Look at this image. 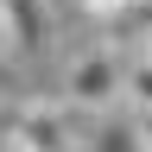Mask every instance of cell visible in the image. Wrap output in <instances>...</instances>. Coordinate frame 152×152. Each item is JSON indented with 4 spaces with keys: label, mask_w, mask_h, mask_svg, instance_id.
<instances>
[{
    "label": "cell",
    "mask_w": 152,
    "mask_h": 152,
    "mask_svg": "<svg viewBox=\"0 0 152 152\" xmlns=\"http://www.w3.org/2000/svg\"><path fill=\"white\" fill-rule=\"evenodd\" d=\"M0 140H7V152H76V114L57 95L13 102V121H7Z\"/></svg>",
    "instance_id": "cell-1"
},
{
    "label": "cell",
    "mask_w": 152,
    "mask_h": 152,
    "mask_svg": "<svg viewBox=\"0 0 152 152\" xmlns=\"http://www.w3.org/2000/svg\"><path fill=\"white\" fill-rule=\"evenodd\" d=\"M57 102H64L70 114H108V108H121V57H114L108 45L70 57L64 95H57Z\"/></svg>",
    "instance_id": "cell-2"
},
{
    "label": "cell",
    "mask_w": 152,
    "mask_h": 152,
    "mask_svg": "<svg viewBox=\"0 0 152 152\" xmlns=\"http://www.w3.org/2000/svg\"><path fill=\"white\" fill-rule=\"evenodd\" d=\"M0 38H7L13 51H38V45L51 38L45 0H0Z\"/></svg>",
    "instance_id": "cell-3"
},
{
    "label": "cell",
    "mask_w": 152,
    "mask_h": 152,
    "mask_svg": "<svg viewBox=\"0 0 152 152\" xmlns=\"http://www.w3.org/2000/svg\"><path fill=\"white\" fill-rule=\"evenodd\" d=\"M83 152H146V146H140V133H133V121H114V114H95V127H89Z\"/></svg>",
    "instance_id": "cell-4"
},
{
    "label": "cell",
    "mask_w": 152,
    "mask_h": 152,
    "mask_svg": "<svg viewBox=\"0 0 152 152\" xmlns=\"http://www.w3.org/2000/svg\"><path fill=\"white\" fill-rule=\"evenodd\" d=\"M121 102H127L133 114H152V57L121 64Z\"/></svg>",
    "instance_id": "cell-5"
},
{
    "label": "cell",
    "mask_w": 152,
    "mask_h": 152,
    "mask_svg": "<svg viewBox=\"0 0 152 152\" xmlns=\"http://www.w3.org/2000/svg\"><path fill=\"white\" fill-rule=\"evenodd\" d=\"M83 13H95V19H121V13H133V0H76Z\"/></svg>",
    "instance_id": "cell-6"
},
{
    "label": "cell",
    "mask_w": 152,
    "mask_h": 152,
    "mask_svg": "<svg viewBox=\"0 0 152 152\" xmlns=\"http://www.w3.org/2000/svg\"><path fill=\"white\" fill-rule=\"evenodd\" d=\"M133 133H140V146L152 152V114H133Z\"/></svg>",
    "instance_id": "cell-7"
},
{
    "label": "cell",
    "mask_w": 152,
    "mask_h": 152,
    "mask_svg": "<svg viewBox=\"0 0 152 152\" xmlns=\"http://www.w3.org/2000/svg\"><path fill=\"white\" fill-rule=\"evenodd\" d=\"M140 57H152V32H146V51H140Z\"/></svg>",
    "instance_id": "cell-8"
},
{
    "label": "cell",
    "mask_w": 152,
    "mask_h": 152,
    "mask_svg": "<svg viewBox=\"0 0 152 152\" xmlns=\"http://www.w3.org/2000/svg\"><path fill=\"white\" fill-rule=\"evenodd\" d=\"M133 7H152V0H133Z\"/></svg>",
    "instance_id": "cell-9"
},
{
    "label": "cell",
    "mask_w": 152,
    "mask_h": 152,
    "mask_svg": "<svg viewBox=\"0 0 152 152\" xmlns=\"http://www.w3.org/2000/svg\"><path fill=\"white\" fill-rule=\"evenodd\" d=\"M0 152H7V140H0Z\"/></svg>",
    "instance_id": "cell-10"
},
{
    "label": "cell",
    "mask_w": 152,
    "mask_h": 152,
    "mask_svg": "<svg viewBox=\"0 0 152 152\" xmlns=\"http://www.w3.org/2000/svg\"><path fill=\"white\" fill-rule=\"evenodd\" d=\"M45 7H51V0H45Z\"/></svg>",
    "instance_id": "cell-11"
}]
</instances>
